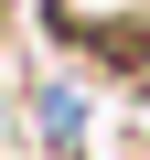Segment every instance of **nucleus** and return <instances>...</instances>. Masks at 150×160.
<instances>
[{
    "label": "nucleus",
    "instance_id": "f257e3e1",
    "mask_svg": "<svg viewBox=\"0 0 150 160\" xmlns=\"http://www.w3.org/2000/svg\"><path fill=\"white\" fill-rule=\"evenodd\" d=\"M75 118H86V107H75V86H43V96H32V128H43L54 160H75Z\"/></svg>",
    "mask_w": 150,
    "mask_h": 160
}]
</instances>
